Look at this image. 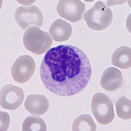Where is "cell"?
I'll return each instance as SVG.
<instances>
[{"mask_svg":"<svg viewBox=\"0 0 131 131\" xmlns=\"http://www.w3.org/2000/svg\"><path fill=\"white\" fill-rule=\"evenodd\" d=\"M91 108L94 116L100 124L107 125L114 118L112 102L105 94L98 93L94 95L91 101Z\"/></svg>","mask_w":131,"mask_h":131,"instance_id":"277c9868","label":"cell"},{"mask_svg":"<svg viewBox=\"0 0 131 131\" xmlns=\"http://www.w3.org/2000/svg\"><path fill=\"white\" fill-rule=\"evenodd\" d=\"M57 9L61 17L70 22H75L82 19L85 5L78 0H62L58 3Z\"/></svg>","mask_w":131,"mask_h":131,"instance_id":"52a82bcc","label":"cell"},{"mask_svg":"<svg viewBox=\"0 0 131 131\" xmlns=\"http://www.w3.org/2000/svg\"><path fill=\"white\" fill-rule=\"evenodd\" d=\"M123 81L122 73L116 68H108L103 73L101 84L104 89L113 91L121 86Z\"/></svg>","mask_w":131,"mask_h":131,"instance_id":"30bf717a","label":"cell"},{"mask_svg":"<svg viewBox=\"0 0 131 131\" xmlns=\"http://www.w3.org/2000/svg\"><path fill=\"white\" fill-rule=\"evenodd\" d=\"M24 105L26 110L31 114L42 115L48 110L49 103L45 95L31 94L27 96Z\"/></svg>","mask_w":131,"mask_h":131,"instance_id":"9c48e42d","label":"cell"},{"mask_svg":"<svg viewBox=\"0 0 131 131\" xmlns=\"http://www.w3.org/2000/svg\"><path fill=\"white\" fill-rule=\"evenodd\" d=\"M52 42L48 33L36 27L28 28L23 37V43L26 49L38 55L47 51L51 47Z\"/></svg>","mask_w":131,"mask_h":131,"instance_id":"3957f363","label":"cell"},{"mask_svg":"<svg viewBox=\"0 0 131 131\" xmlns=\"http://www.w3.org/2000/svg\"><path fill=\"white\" fill-rule=\"evenodd\" d=\"M49 32L54 41L62 42L70 38L72 28L70 24L62 19H58L52 24Z\"/></svg>","mask_w":131,"mask_h":131,"instance_id":"8fae6325","label":"cell"},{"mask_svg":"<svg viewBox=\"0 0 131 131\" xmlns=\"http://www.w3.org/2000/svg\"><path fill=\"white\" fill-rule=\"evenodd\" d=\"M91 73L86 55L70 45L50 49L40 67V78L45 86L61 96H71L82 91L89 82Z\"/></svg>","mask_w":131,"mask_h":131,"instance_id":"6da1fadb","label":"cell"},{"mask_svg":"<svg viewBox=\"0 0 131 131\" xmlns=\"http://www.w3.org/2000/svg\"><path fill=\"white\" fill-rule=\"evenodd\" d=\"M35 68L33 59L28 55H23L15 61L11 68V74L15 82L23 84L32 76Z\"/></svg>","mask_w":131,"mask_h":131,"instance_id":"5b68a950","label":"cell"},{"mask_svg":"<svg viewBox=\"0 0 131 131\" xmlns=\"http://www.w3.org/2000/svg\"><path fill=\"white\" fill-rule=\"evenodd\" d=\"M73 131H95L96 126L91 116L82 115L75 119L73 123Z\"/></svg>","mask_w":131,"mask_h":131,"instance_id":"4fadbf2b","label":"cell"},{"mask_svg":"<svg viewBox=\"0 0 131 131\" xmlns=\"http://www.w3.org/2000/svg\"><path fill=\"white\" fill-rule=\"evenodd\" d=\"M113 65L125 69L131 66V49L127 46L118 48L113 54L112 58Z\"/></svg>","mask_w":131,"mask_h":131,"instance_id":"7c38bea8","label":"cell"},{"mask_svg":"<svg viewBox=\"0 0 131 131\" xmlns=\"http://www.w3.org/2000/svg\"><path fill=\"white\" fill-rule=\"evenodd\" d=\"M116 111L118 117L123 119L131 118V101L125 97L120 98L116 102Z\"/></svg>","mask_w":131,"mask_h":131,"instance_id":"9a60e30c","label":"cell"},{"mask_svg":"<svg viewBox=\"0 0 131 131\" xmlns=\"http://www.w3.org/2000/svg\"><path fill=\"white\" fill-rule=\"evenodd\" d=\"M83 18L90 28L100 31L106 29L111 24L113 15L105 3L98 1L84 14Z\"/></svg>","mask_w":131,"mask_h":131,"instance_id":"7a4b0ae2","label":"cell"},{"mask_svg":"<svg viewBox=\"0 0 131 131\" xmlns=\"http://www.w3.org/2000/svg\"><path fill=\"white\" fill-rule=\"evenodd\" d=\"M24 99V94L19 87L6 84L1 90V105L7 110H15L19 106Z\"/></svg>","mask_w":131,"mask_h":131,"instance_id":"ba28073f","label":"cell"},{"mask_svg":"<svg viewBox=\"0 0 131 131\" xmlns=\"http://www.w3.org/2000/svg\"><path fill=\"white\" fill-rule=\"evenodd\" d=\"M15 18L18 25L24 30L31 26L40 27L43 21L42 12L35 6L19 7L15 13Z\"/></svg>","mask_w":131,"mask_h":131,"instance_id":"8992f818","label":"cell"},{"mask_svg":"<svg viewBox=\"0 0 131 131\" xmlns=\"http://www.w3.org/2000/svg\"><path fill=\"white\" fill-rule=\"evenodd\" d=\"M46 125L42 118L38 116H30L24 121L22 130L46 131Z\"/></svg>","mask_w":131,"mask_h":131,"instance_id":"5bb4252c","label":"cell"}]
</instances>
